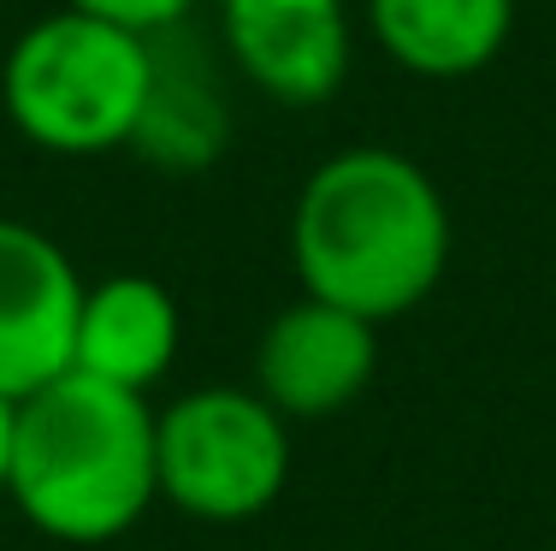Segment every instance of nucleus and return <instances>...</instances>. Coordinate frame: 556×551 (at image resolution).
<instances>
[{"instance_id": "6e6552de", "label": "nucleus", "mask_w": 556, "mask_h": 551, "mask_svg": "<svg viewBox=\"0 0 556 551\" xmlns=\"http://www.w3.org/2000/svg\"><path fill=\"white\" fill-rule=\"evenodd\" d=\"M231 130H237V113H231V84H225L219 48H202L195 36H184V24L154 36V84L130 149L161 173L190 178L219 166V154L231 149Z\"/></svg>"}, {"instance_id": "f257e3e1", "label": "nucleus", "mask_w": 556, "mask_h": 551, "mask_svg": "<svg viewBox=\"0 0 556 551\" xmlns=\"http://www.w3.org/2000/svg\"><path fill=\"white\" fill-rule=\"evenodd\" d=\"M290 261L302 297L362 321H403L439 291L450 267V208L415 154L350 142L326 154L290 208Z\"/></svg>"}, {"instance_id": "423d86ee", "label": "nucleus", "mask_w": 556, "mask_h": 551, "mask_svg": "<svg viewBox=\"0 0 556 551\" xmlns=\"http://www.w3.org/2000/svg\"><path fill=\"white\" fill-rule=\"evenodd\" d=\"M84 273L30 220L0 214V398H30L72 374Z\"/></svg>"}, {"instance_id": "0eeeda50", "label": "nucleus", "mask_w": 556, "mask_h": 551, "mask_svg": "<svg viewBox=\"0 0 556 551\" xmlns=\"http://www.w3.org/2000/svg\"><path fill=\"white\" fill-rule=\"evenodd\" d=\"M379 367V326L320 297H296L261 326L255 391L285 422H326L343 415Z\"/></svg>"}, {"instance_id": "20e7f679", "label": "nucleus", "mask_w": 556, "mask_h": 551, "mask_svg": "<svg viewBox=\"0 0 556 551\" xmlns=\"http://www.w3.org/2000/svg\"><path fill=\"white\" fill-rule=\"evenodd\" d=\"M161 498L195 522H255L285 498L290 422L255 386H195L154 415Z\"/></svg>"}, {"instance_id": "1a4fd4ad", "label": "nucleus", "mask_w": 556, "mask_h": 551, "mask_svg": "<svg viewBox=\"0 0 556 551\" xmlns=\"http://www.w3.org/2000/svg\"><path fill=\"white\" fill-rule=\"evenodd\" d=\"M184 350V309L149 273H113L84 291L77 309V338H72V367L101 386L137 391L149 398L172 374Z\"/></svg>"}, {"instance_id": "f03ea898", "label": "nucleus", "mask_w": 556, "mask_h": 551, "mask_svg": "<svg viewBox=\"0 0 556 551\" xmlns=\"http://www.w3.org/2000/svg\"><path fill=\"white\" fill-rule=\"evenodd\" d=\"M7 498L60 546H108L130 534L161 498L149 398L77 367L18 398Z\"/></svg>"}, {"instance_id": "9b49d317", "label": "nucleus", "mask_w": 556, "mask_h": 551, "mask_svg": "<svg viewBox=\"0 0 556 551\" xmlns=\"http://www.w3.org/2000/svg\"><path fill=\"white\" fill-rule=\"evenodd\" d=\"M60 7L125 24V30H142V36H166V30H178V24H190L202 0H60Z\"/></svg>"}, {"instance_id": "7ed1b4c3", "label": "nucleus", "mask_w": 556, "mask_h": 551, "mask_svg": "<svg viewBox=\"0 0 556 551\" xmlns=\"http://www.w3.org/2000/svg\"><path fill=\"white\" fill-rule=\"evenodd\" d=\"M154 84V36L54 7L0 54V113L30 149L96 161L130 149Z\"/></svg>"}, {"instance_id": "f8f14e48", "label": "nucleus", "mask_w": 556, "mask_h": 551, "mask_svg": "<svg viewBox=\"0 0 556 551\" xmlns=\"http://www.w3.org/2000/svg\"><path fill=\"white\" fill-rule=\"evenodd\" d=\"M12 422H18V403L0 398V498H7V468H12Z\"/></svg>"}, {"instance_id": "9d476101", "label": "nucleus", "mask_w": 556, "mask_h": 551, "mask_svg": "<svg viewBox=\"0 0 556 551\" xmlns=\"http://www.w3.org/2000/svg\"><path fill=\"white\" fill-rule=\"evenodd\" d=\"M355 12L396 72L420 84H462L503 60L521 0H355Z\"/></svg>"}, {"instance_id": "39448f33", "label": "nucleus", "mask_w": 556, "mask_h": 551, "mask_svg": "<svg viewBox=\"0 0 556 551\" xmlns=\"http://www.w3.org/2000/svg\"><path fill=\"white\" fill-rule=\"evenodd\" d=\"M214 48L273 108H326L355 65V0H214Z\"/></svg>"}]
</instances>
